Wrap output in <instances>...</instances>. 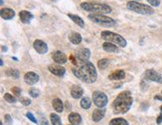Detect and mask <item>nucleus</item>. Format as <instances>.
<instances>
[{
    "label": "nucleus",
    "mask_w": 162,
    "mask_h": 125,
    "mask_svg": "<svg viewBox=\"0 0 162 125\" xmlns=\"http://www.w3.org/2000/svg\"><path fill=\"white\" fill-rule=\"evenodd\" d=\"M78 68H73V73L76 77L86 83H94L98 78V73L94 64L90 61H86L77 65Z\"/></svg>",
    "instance_id": "f257e3e1"
},
{
    "label": "nucleus",
    "mask_w": 162,
    "mask_h": 125,
    "mask_svg": "<svg viewBox=\"0 0 162 125\" xmlns=\"http://www.w3.org/2000/svg\"><path fill=\"white\" fill-rule=\"evenodd\" d=\"M133 102L130 91H123L114 99L113 103V112L115 114H124L130 109Z\"/></svg>",
    "instance_id": "f03ea898"
},
{
    "label": "nucleus",
    "mask_w": 162,
    "mask_h": 125,
    "mask_svg": "<svg viewBox=\"0 0 162 125\" xmlns=\"http://www.w3.org/2000/svg\"><path fill=\"white\" fill-rule=\"evenodd\" d=\"M82 9L95 14H108L111 12V8L108 4L98 2H83L81 4Z\"/></svg>",
    "instance_id": "7ed1b4c3"
},
{
    "label": "nucleus",
    "mask_w": 162,
    "mask_h": 125,
    "mask_svg": "<svg viewBox=\"0 0 162 125\" xmlns=\"http://www.w3.org/2000/svg\"><path fill=\"white\" fill-rule=\"evenodd\" d=\"M126 7L129 10L139 14H143V15H151L154 13V10L152 7L148 6L146 4H142L136 1H128L126 3Z\"/></svg>",
    "instance_id": "20e7f679"
},
{
    "label": "nucleus",
    "mask_w": 162,
    "mask_h": 125,
    "mask_svg": "<svg viewBox=\"0 0 162 125\" xmlns=\"http://www.w3.org/2000/svg\"><path fill=\"white\" fill-rule=\"evenodd\" d=\"M100 37L104 40H105L107 42L113 43L115 45H118L119 47H125L126 46V41L125 39L120 36L119 34H116L110 31H103L100 33Z\"/></svg>",
    "instance_id": "39448f33"
},
{
    "label": "nucleus",
    "mask_w": 162,
    "mask_h": 125,
    "mask_svg": "<svg viewBox=\"0 0 162 125\" xmlns=\"http://www.w3.org/2000/svg\"><path fill=\"white\" fill-rule=\"evenodd\" d=\"M89 19L92 20L93 22L97 23L99 25H102V26H104V27H113L116 23L115 20H113V18L105 16V15H103V14H95V13L90 14Z\"/></svg>",
    "instance_id": "423d86ee"
},
{
    "label": "nucleus",
    "mask_w": 162,
    "mask_h": 125,
    "mask_svg": "<svg viewBox=\"0 0 162 125\" xmlns=\"http://www.w3.org/2000/svg\"><path fill=\"white\" fill-rule=\"evenodd\" d=\"M93 101L98 107L103 108L108 104V97L104 92L95 91L93 93Z\"/></svg>",
    "instance_id": "0eeeda50"
},
{
    "label": "nucleus",
    "mask_w": 162,
    "mask_h": 125,
    "mask_svg": "<svg viewBox=\"0 0 162 125\" xmlns=\"http://www.w3.org/2000/svg\"><path fill=\"white\" fill-rule=\"evenodd\" d=\"M144 78L146 80H150V81L162 83V76L158 72H156L155 70H152V69L146 70V72L144 73Z\"/></svg>",
    "instance_id": "6e6552de"
},
{
    "label": "nucleus",
    "mask_w": 162,
    "mask_h": 125,
    "mask_svg": "<svg viewBox=\"0 0 162 125\" xmlns=\"http://www.w3.org/2000/svg\"><path fill=\"white\" fill-rule=\"evenodd\" d=\"M48 69H49V71L51 72L52 74L56 75V76H63V75L66 73V69L62 66V65H60V64H51V65H49L48 66Z\"/></svg>",
    "instance_id": "1a4fd4ad"
},
{
    "label": "nucleus",
    "mask_w": 162,
    "mask_h": 125,
    "mask_svg": "<svg viewBox=\"0 0 162 125\" xmlns=\"http://www.w3.org/2000/svg\"><path fill=\"white\" fill-rule=\"evenodd\" d=\"M33 47L34 49L36 50V51L39 53V54H45L47 51H48V46L47 44L45 43L42 40H35L34 43H33Z\"/></svg>",
    "instance_id": "9d476101"
},
{
    "label": "nucleus",
    "mask_w": 162,
    "mask_h": 125,
    "mask_svg": "<svg viewBox=\"0 0 162 125\" xmlns=\"http://www.w3.org/2000/svg\"><path fill=\"white\" fill-rule=\"evenodd\" d=\"M52 58L54 61L57 63V64H65L67 62V56H66V54L63 53L62 51H55L52 53Z\"/></svg>",
    "instance_id": "9b49d317"
},
{
    "label": "nucleus",
    "mask_w": 162,
    "mask_h": 125,
    "mask_svg": "<svg viewBox=\"0 0 162 125\" xmlns=\"http://www.w3.org/2000/svg\"><path fill=\"white\" fill-rule=\"evenodd\" d=\"M25 82L29 85H34L39 81V75L35 72H27L24 75Z\"/></svg>",
    "instance_id": "f8f14e48"
},
{
    "label": "nucleus",
    "mask_w": 162,
    "mask_h": 125,
    "mask_svg": "<svg viewBox=\"0 0 162 125\" xmlns=\"http://www.w3.org/2000/svg\"><path fill=\"white\" fill-rule=\"evenodd\" d=\"M104 114H105V109H104V108L95 109V111L93 112V115H92L93 120L95 122H99L104 117Z\"/></svg>",
    "instance_id": "ddd939ff"
},
{
    "label": "nucleus",
    "mask_w": 162,
    "mask_h": 125,
    "mask_svg": "<svg viewBox=\"0 0 162 125\" xmlns=\"http://www.w3.org/2000/svg\"><path fill=\"white\" fill-rule=\"evenodd\" d=\"M19 16H20V19H21V21L25 24H28L30 23V21L32 20L33 18V14L29 11H26V10H22V11H20L19 13Z\"/></svg>",
    "instance_id": "4468645a"
},
{
    "label": "nucleus",
    "mask_w": 162,
    "mask_h": 125,
    "mask_svg": "<svg viewBox=\"0 0 162 125\" xmlns=\"http://www.w3.org/2000/svg\"><path fill=\"white\" fill-rule=\"evenodd\" d=\"M0 14H1V17L3 19L9 20L15 16V11L11 8H2L1 11H0Z\"/></svg>",
    "instance_id": "2eb2a0df"
},
{
    "label": "nucleus",
    "mask_w": 162,
    "mask_h": 125,
    "mask_svg": "<svg viewBox=\"0 0 162 125\" xmlns=\"http://www.w3.org/2000/svg\"><path fill=\"white\" fill-rule=\"evenodd\" d=\"M84 94V90L82 87L78 86V85H75L72 88H71V95H72V97L75 98V99H79L83 96Z\"/></svg>",
    "instance_id": "dca6fc26"
},
{
    "label": "nucleus",
    "mask_w": 162,
    "mask_h": 125,
    "mask_svg": "<svg viewBox=\"0 0 162 125\" xmlns=\"http://www.w3.org/2000/svg\"><path fill=\"white\" fill-rule=\"evenodd\" d=\"M103 48H104V51L109 52V53H118L119 51L118 47L116 46L115 44L110 43V42H104L103 44Z\"/></svg>",
    "instance_id": "f3484780"
},
{
    "label": "nucleus",
    "mask_w": 162,
    "mask_h": 125,
    "mask_svg": "<svg viewBox=\"0 0 162 125\" xmlns=\"http://www.w3.org/2000/svg\"><path fill=\"white\" fill-rule=\"evenodd\" d=\"M125 77V72L123 70H115L114 72H113L111 74L109 75V80H121Z\"/></svg>",
    "instance_id": "a211bd4d"
},
{
    "label": "nucleus",
    "mask_w": 162,
    "mask_h": 125,
    "mask_svg": "<svg viewBox=\"0 0 162 125\" xmlns=\"http://www.w3.org/2000/svg\"><path fill=\"white\" fill-rule=\"evenodd\" d=\"M68 118H69L70 123L73 125H79L82 122V117H81V115L78 113H71Z\"/></svg>",
    "instance_id": "6ab92c4d"
},
{
    "label": "nucleus",
    "mask_w": 162,
    "mask_h": 125,
    "mask_svg": "<svg viewBox=\"0 0 162 125\" xmlns=\"http://www.w3.org/2000/svg\"><path fill=\"white\" fill-rule=\"evenodd\" d=\"M69 40L73 44L78 45L82 42V35H81L80 33H77V32H73L69 35Z\"/></svg>",
    "instance_id": "aec40b11"
},
{
    "label": "nucleus",
    "mask_w": 162,
    "mask_h": 125,
    "mask_svg": "<svg viewBox=\"0 0 162 125\" xmlns=\"http://www.w3.org/2000/svg\"><path fill=\"white\" fill-rule=\"evenodd\" d=\"M52 104H53V107L54 109L56 110L57 112L61 113L64 111V104L62 102V100L59 99V98H55L53 101H52Z\"/></svg>",
    "instance_id": "412c9836"
},
{
    "label": "nucleus",
    "mask_w": 162,
    "mask_h": 125,
    "mask_svg": "<svg viewBox=\"0 0 162 125\" xmlns=\"http://www.w3.org/2000/svg\"><path fill=\"white\" fill-rule=\"evenodd\" d=\"M68 16L73 20V22H75L77 25H79V26L81 27H85V22L84 20L81 18L80 16H78V15H75V14H72V13H69Z\"/></svg>",
    "instance_id": "4be33fe9"
},
{
    "label": "nucleus",
    "mask_w": 162,
    "mask_h": 125,
    "mask_svg": "<svg viewBox=\"0 0 162 125\" xmlns=\"http://www.w3.org/2000/svg\"><path fill=\"white\" fill-rule=\"evenodd\" d=\"M109 125H129V124L123 118H113V120H110Z\"/></svg>",
    "instance_id": "5701e85b"
},
{
    "label": "nucleus",
    "mask_w": 162,
    "mask_h": 125,
    "mask_svg": "<svg viewBox=\"0 0 162 125\" xmlns=\"http://www.w3.org/2000/svg\"><path fill=\"white\" fill-rule=\"evenodd\" d=\"M6 75L9 77H11V78H14V79H17L19 78L20 76V73L17 69H12V68H10L8 70H6Z\"/></svg>",
    "instance_id": "b1692460"
},
{
    "label": "nucleus",
    "mask_w": 162,
    "mask_h": 125,
    "mask_svg": "<svg viewBox=\"0 0 162 125\" xmlns=\"http://www.w3.org/2000/svg\"><path fill=\"white\" fill-rule=\"evenodd\" d=\"M92 105V101L89 97H84L82 100H81V106H82L84 109H89Z\"/></svg>",
    "instance_id": "393cba45"
},
{
    "label": "nucleus",
    "mask_w": 162,
    "mask_h": 125,
    "mask_svg": "<svg viewBox=\"0 0 162 125\" xmlns=\"http://www.w3.org/2000/svg\"><path fill=\"white\" fill-rule=\"evenodd\" d=\"M50 118H51V122L53 125H62V121H61V118L58 116L57 114L52 113L50 115Z\"/></svg>",
    "instance_id": "a878e982"
},
{
    "label": "nucleus",
    "mask_w": 162,
    "mask_h": 125,
    "mask_svg": "<svg viewBox=\"0 0 162 125\" xmlns=\"http://www.w3.org/2000/svg\"><path fill=\"white\" fill-rule=\"evenodd\" d=\"M109 59H100V61L98 62V67L100 69H105L108 66H109Z\"/></svg>",
    "instance_id": "bb28decb"
},
{
    "label": "nucleus",
    "mask_w": 162,
    "mask_h": 125,
    "mask_svg": "<svg viewBox=\"0 0 162 125\" xmlns=\"http://www.w3.org/2000/svg\"><path fill=\"white\" fill-rule=\"evenodd\" d=\"M4 99L6 100L7 102L9 103H14V102H16V98H15L12 94H10V93H5L4 95Z\"/></svg>",
    "instance_id": "cd10ccee"
},
{
    "label": "nucleus",
    "mask_w": 162,
    "mask_h": 125,
    "mask_svg": "<svg viewBox=\"0 0 162 125\" xmlns=\"http://www.w3.org/2000/svg\"><path fill=\"white\" fill-rule=\"evenodd\" d=\"M29 94H30V96H31V97L37 98L40 95V92H39V90L36 89V88H30L29 89Z\"/></svg>",
    "instance_id": "c85d7f7f"
},
{
    "label": "nucleus",
    "mask_w": 162,
    "mask_h": 125,
    "mask_svg": "<svg viewBox=\"0 0 162 125\" xmlns=\"http://www.w3.org/2000/svg\"><path fill=\"white\" fill-rule=\"evenodd\" d=\"M20 102H21L23 105H25V106H28V105L31 104V100H30L29 98H21L20 99Z\"/></svg>",
    "instance_id": "c756f323"
},
{
    "label": "nucleus",
    "mask_w": 162,
    "mask_h": 125,
    "mask_svg": "<svg viewBox=\"0 0 162 125\" xmlns=\"http://www.w3.org/2000/svg\"><path fill=\"white\" fill-rule=\"evenodd\" d=\"M12 92L15 94V96H20V95H21V89L19 87H13Z\"/></svg>",
    "instance_id": "7c9ffc66"
},
{
    "label": "nucleus",
    "mask_w": 162,
    "mask_h": 125,
    "mask_svg": "<svg viewBox=\"0 0 162 125\" xmlns=\"http://www.w3.org/2000/svg\"><path fill=\"white\" fill-rule=\"evenodd\" d=\"M26 115H27V117L31 120L32 122H34V123H38V121H37V119L34 117V115L32 114V113H30V112H27L26 113Z\"/></svg>",
    "instance_id": "2f4dec72"
},
{
    "label": "nucleus",
    "mask_w": 162,
    "mask_h": 125,
    "mask_svg": "<svg viewBox=\"0 0 162 125\" xmlns=\"http://www.w3.org/2000/svg\"><path fill=\"white\" fill-rule=\"evenodd\" d=\"M149 4H151L152 6H159L160 4V0H147Z\"/></svg>",
    "instance_id": "473e14b6"
},
{
    "label": "nucleus",
    "mask_w": 162,
    "mask_h": 125,
    "mask_svg": "<svg viewBox=\"0 0 162 125\" xmlns=\"http://www.w3.org/2000/svg\"><path fill=\"white\" fill-rule=\"evenodd\" d=\"M5 120H6L8 124H11V123H12V118H11V116H10L9 114L5 115Z\"/></svg>",
    "instance_id": "72a5a7b5"
},
{
    "label": "nucleus",
    "mask_w": 162,
    "mask_h": 125,
    "mask_svg": "<svg viewBox=\"0 0 162 125\" xmlns=\"http://www.w3.org/2000/svg\"><path fill=\"white\" fill-rule=\"evenodd\" d=\"M156 123H157V124L162 123V114H161V115H159V116L157 117V119H156Z\"/></svg>",
    "instance_id": "f704fd0d"
},
{
    "label": "nucleus",
    "mask_w": 162,
    "mask_h": 125,
    "mask_svg": "<svg viewBox=\"0 0 162 125\" xmlns=\"http://www.w3.org/2000/svg\"><path fill=\"white\" fill-rule=\"evenodd\" d=\"M154 99H157V100H162V96H159V95H156V96H154Z\"/></svg>",
    "instance_id": "c9c22d12"
},
{
    "label": "nucleus",
    "mask_w": 162,
    "mask_h": 125,
    "mask_svg": "<svg viewBox=\"0 0 162 125\" xmlns=\"http://www.w3.org/2000/svg\"><path fill=\"white\" fill-rule=\"evenodd\" d=\"M2 50L3 51H7V48H5L4 46H2Z\"/></svg>",
    "instance_id": "e433bc0d"
},
{
    "label": "nucleus",
    "mask_w": 162,
    "mask_h": 125,
    "mask_svg": "<svg viewBox=\"0 0 162 125\" xmlns=\"http://www.w3.org/2000/svg\"><path fill=\"white\" fill-rule=\"evenodd\" d=\"M0 65H1V66H2V65H3V61H2V59L0 60Z\"/></svg>",
    "instance_id": "4c0bfd02"
},
{
    "label": "nucleus",
    "mask_w": 162,
    "mask_h": 125,
    "mask_svg": "<svg viewBox=\"0 0 162 125\" xmlns=\"http://www.w3.org/2000/svg\"><path fill=\"white\" fill-rule=\"evenodd\" d=\"M131 1H136V2H137V1H139V0H131Z\"/></svg>",
    "instance_id": "58836bf2"
},
{
    "label": "nucleus",
    "mask_w": 162,
    "mask_h": 125,
    "mask_svg": "<svg viewBox=\"0 0 162 125\" xmlns=\"http://www.w3.org/2000/svg\"><path fill=\"white\" fill-rule=\"evenodd\" d=\"M160 110H161V113H162V105H161V107H160Z\"/></svg>",
    "instance_id": "ea45409f"
}]
</instances>
